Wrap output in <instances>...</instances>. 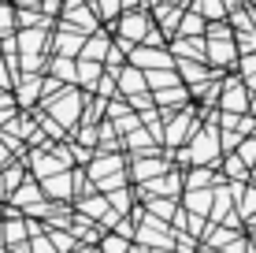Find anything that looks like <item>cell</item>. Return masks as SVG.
Returning a JSON list of instances; mask_svg holds the SVG:
<instances>
[{"mask_svg": "<svg viewBox=\"0 0 256 253\" xmlns=\"http://www.w3.org/2000/svg\"><path fill=\"white\" fill-rule=\"evenodd\" d=\"M223 156V145H219V130L216 123H204V130H197L190 142V149L178 153V160H190L193 168H212V164Z\"/></svg>", "mask_w": 256, "mask_h": 253, "instance_id": "obj_1", "label": "cell"}, {"mask_svg": "<svg viewBox=\"0 0 256 253\" xmlns=\"http://www.w3.org/2000/svg\"><path fill=\"white\" fill-rule=\"evenodd\" d=\"M45 108H48V119H56L60 127H74L78 123V108H82V93L74 90V86H64V90L56 93L52 101H45Z\"/></svg>", "mask_w": 256, "mask_h": 253, "instance_id": "obj_2", "label": "cell"}, {"mask_svg": "<svg viewBox=\"0 0 256 253\" xmlns=\"http://www.w3.org/2000/svg\"><path fill=\"white\" fill-rule=\"evenodd\" d=\"M252 93L245 90L242 78H223V93H219V112L223 116H249Z\"/></svg>", "mask_w": 256, "mask_h": 253, "instance_id": "obj_3", "label": "cell"}, {"mask_svg": "<svg viewBox=\"0 0 256 253\" xmlns=\"http://www.w3.org/2000/svg\"><path fill=\"white\" fill-rule=\"evenodd\" d=\"M178 60L171 56V49H148V45H138L130 49V67L138 71H174Z\"/></svg>", "mask_w": 256, "mask_h": 253, "instance_id": "obj_4", "label": "cell"}, {"mask_svg": "<svg viewBox=\"0 0 256 253\" xmlns=\"http://www.w3.org/2000/svg\"><path fill=\"white\" fill-rule=\"evenodd\" d=\"M182 186H186V175H160V179H152V182H141V197H167V201H174V197L182 194Z\"/></svg>", "mask_w": 256, "mask_h": 253, "instance_id": "obj_5", "label": "cell"}, {"mask_svg": "<svg viewBox=\"0 0 256 253\" xmlns=\"http://www.w3.org/2000/svg\"><path fill=\"white\" fill-rule=\"evenodd\" d=\"M204 45H208V64H216L219 71H223V67H238L234 38H204Z\"/></svg>", "mask_w": 256, "mask_h": 253, "instance_id": "obj_6", "label": "cell"}, {"mask_svg": "<svg viewBox=\"0 0 256 253\" xmlns=\"http://www.w3.org/2000/svg\"><path fill=\"white\" fill-rule=\"evenodd\" d=\"M116 82H119V93H126L130 101H134V97H145V93H148L145 71H138V67H130V64L119 71V78H116Z\"/></svg>", "mask_w": 256, "mask_h": 253, "instance_id": "obj_7", "label": "cell"}, {"mask_svg": "<svg viewBox=\"0 0 256 253\" xmlns=\"http://www.w3.org/2000/svg\"><path fill=\"white\" fill-rule=\"evenodd\" d=\"M164 171H167V164L156 160V156H134V164H130V179L134 182H152V179H160Z\"/></svg>", "mask_w": 256, "mask_h": 253, "instance_id": "obj_8", "label": "cell"}, {"mask_svg": "<svg viewBox=\"0 0 256 253\" xmlns=\"http://www.w3.org/2000/svg\"><path fill=\"white\" fill-rule=\"evenodd\" d=\"M171 49L178 52L182 60H193V64H208V45H204V38H174L171 41ZM171 52V56H174Z\"/></svg>", "mask_w": 256, "mask_h": 253, "instance_id": "obj_9", "label": "cell"}, {"mask_svg": "<svg viewBox=\"0 0 256 253\" xmlns=\"http://www.w3.org/2000/svg\"><path fill=\"white\" fill-rule=\"evenodd\" d=\"M197 123H193V116H167V130H164V142L167 145H178L186 134H197Z\"/></svg>", "mask_w": 256, "mask_h": 253, "instance_id": "obj_10", "label": "cell"}, {"mask_svg": "<svg viewBox=\"0 0 256 253\" xmlns=\"http://www.w3.org/2000/svg\"><path fill=\"white\" fill-rule=\"evenodd\" d=\"M212 205H216V190H186V212L190 216H212Z\"/></svg>", "mask_w": 256, "mask_h": 253, "instance_id": "obj_11", "label": "cell"}, {"mask_svg": "<svg viewBox=\"0 0 256 253\" xmlns=\"http://www.w3.org/2000/svg\"><path fill=\"white\" fill-rule=\"evenodd\" d=\"M190 12H197L208 26H212V23H226V19H230V12H226L223 0H193Z\"/></svg>", "mask_w": 256, "mask_h": 253, "instance_id": "obj_12", "label": "cell"}, {"mask_svg": "<svg viewBox=\"0 0 256 253\" xmlns=\"http://www.w3.org/2000/svg\"><path fill=\"white\" fill-rule=\"evenodd\" d=\"M186 97H190V86H171V90H160V93H152V104L164 112H171V108H182L186 104Z\"/></svg>", "mask_w": 256, "mask_h": 253, "instance_id": "obj_13", "label": "cell"}, {"mask_svg": "<svg viewBox=\"0 0 256 253\" xmlns=\"http://www.w3.org/2000/svg\"><path fill=\"white\" fill-rule=\"evenodd\" d=\"M90 175H93L96 182H108V179L122 175V156H116V153H100V164H93Z\"/></svg>", "mask_w": 256, "mask_h": 253, "instance_id": "obj_14", "label": "cell"}, {"mask_svg": "<svg viewBox=\"0 0 256 253\" xmlns=\"http://www.w3.org/2000/svg\"><path fill=\"white\" fill-rule=\"evenodd\" d=\"M41 194L45 197H70L74 194V171H64V175H52V179H45V186H41Z\"/></svg>", "mask_w": 256, "mask_h": 253, "instance_id": "obj_15", "label": "cell"}, {"mask_svg": "<svg viewBox=\"0 0 256 253\" xmlns=\"http://www.w3.org/2000/svg\"><path fill=\"white\" fill-rule=\"evenodd\" d=\"M108 49H112V41H108V34L104 30H96L93 38H86V49H82V60H93V64H104L108 60Z\"/></svg>", "mask_w": 256, "mask_h": 253, "instance_id": "obj_16", "label": "cell"}, {"mask_svg": "<svg viewBox=\"0 0 256 253\" xmlns=\"http://www.w3.org/2000/svg\"><path fill=\"white\" fill-rule=\"evenodd\" d=\"M78 49H86V34H82V30H64V34H56V56L70 60Z\"/></svg>", "mask_w": 256, "mask_h": 253, "instance_id": "obj_17", "label": "cell"}, {"mask_svg": "<svg viewBox=\"0 0 256 253\" xmlns=\"http://www.w3.org/2000/svg\"><path fill=\"white\" fill-rule=\"evenodd\" d=\"M67 23H78L86 38H93V34H96V30H93V26H96V15L90 12V8H82L78 0H70V4H67Z\"/></svg>", "mask_w": 256, "mask_h": 253, "instance_id": "obj_18", "label": "cell"}, {"mask_svg": "<svg viewBox=\"0 0 256 253\" xmlns=\"http://www.w3.org/2000/svg\"><path fill=\"white\" fill-rule=\"evenodd\" d=\"M104 78V64H93V60H78V82L86 86V93L96 90Z\"/></svg>", "mask_w": 256, "mask_h": 253, "instance_id": "obj_19", "label": "cell"}, {"mask_svg": "<svg viewBox=\"0 0 256 253\" xmlns=\"http://www.w3.org/2000/svg\"><path fill=\"white\" fill-rule=\"evenodd\" d=\"M38 90H45V78H41V75H26V78H22V86H19V97H15V104H19V108L34 104V101L41 97Z\"/></svg>", "mask_w": 256, "mask_h": 253, "instance_id": "obj_20", "label": "cell"}, {"mask_svg": "<svg viewBox=\"0 0 256 253\" xmlns=\"http://www.w3.org/2000/svg\"><path fill=\"white\" fill-rule=\"evenodd\" d=\"M208 34V23L200 19L197 12H186L182 15V23H178V34H174V38H204Z\"/></svg>", "mask_w": 256, "mask_h": 253, "instance_id": "obj_21", "label": "cell"}, {"mask_svg": "<svg viewBox=\"0 0 256 253\" xmlns=\"http://www.w3.org/2000/svg\"><path fill=\"white\" fill-rule=\"evenodd\" d=\"M216 182H223V179H219L212 168H193L186 175V190H212Z\"/></svg>", "mask_w": 256, "mask_h": 253, "instance_id": "obj_22", "label": "cell"}, {"mask_svg": "<svg viewBox=\"0 0 256 253\" xmlns=\"http://www.w3.org/2000/svg\"><path fill=\"white\" fill-rule=\"evenodd\" d=\"M48 75L56 78V82H67V86L78 82V67L70 64V60H64V56H56V60L48 64Z\"/></svg>", "mask_w": 256, "mask_h": 253, "instance_id": "obj_23", "label": "cell"}, {"mask_svg": "<svg viewBox=\"0 0 256 253\" xmlns=\"http://www.w3.org/2000/svg\"><path fill=\"white\" fill-rule=\"evenodd\" d=\"M145 82L160 93V90H171V86H182V78L178 71H145Z\"/></svg>", "mask_w": 256, "mask_h": 253, "instance_id": "obj_24", "label": "cell"}, {"mask_svg": "<svg viewBox=\"0 0 256 253\" xmlns=\"http://www.w3.org/2000/svg\"><path fill=\"white\" fill-rule=\"evenodd\" d=\"M145 205H148V208L156 212V220H171V223H174V216L182 212V208L174 205V201H167V197H148Z\"/></svg>", "mask_w": 256, "mask_h": 253, "instance_id": "obj_25", "label": "cell"}, {"mask_svg": "<svg viewBox=\"0 0 256 253\" xmlns=\"http://www.w3.org/2000/svg\"><path fill=\"white\" fill-rule=\"evenodd\" d=\"M82 212L90 216V220H104V216L112 212V205H108L104 194H96V197H90V201H82Z\"/></svg>", "mask_w": 256, "mask_h": 253, "instance_id": "obj_26", "label": "cell"}, {"mask_svg": "<svg viewBox=\"0 0 256 253\" xmlns=\"http://www.w3.org/2000/svg\"><path fill=\"white\" fill-rule=\"evenodd\" d=\"M12 201L15 205H41V186H34V182H30V186H19V190H15V194H12Z\"/></svg>", "mask_w": 256, "mask_h": 253, "instance_id": "obj_27", "label": "cell"}, {"mask_svg": "<svg viewBox=\"0 0 256 253\" xmlns=\"http://www.w3.org/2000/svg\"><path fill=\"white\" fill-rule=\"evenodd\" d=\"M238 67H242V82H245V90L256 93V56H242V60H238Z\"/></svg>", "mask_w": 256, "mask_h": 253, "instance_id": "obj_28", "label": "cell"}, {"mask_svg": "<svg viewBox=\"0 0 256 253\" xmlns=\"http://www.w3.org/2000/svg\"><path fill=\"white\" fill-rule=\"evenodd\" d=\"M15 19L19 12H12V4H0V38H15Z\"/></svg>", "mask_w": 256, "mask_h": 253, "instance_id": "obj_29", "label": "cell"}, {"mask_svg": "<svg viewBox=\"0 0 256 253\" xmlns=\"http://www.w3.org/2000/svg\"><path fill=\"white\" fill-rule=\"evenodd\" d=\"M126 145H130V149H148V153H156V138L148 134V130H141V127L126 138Z\"/></svg>", "mask_w": 256, "mask_h": 253, "instance_id": "obj_30", "label": "cell"}, {"mask_svg": "<svg viewBox=\"0 0 256 253\" xmlns=\"http://www.w3.org/2000/svg\"><path fill=\"white\" fill-rule=\"evenodd\" d=\"M223 171H226V179H245V175H249V168L242 164V156H238V153H226Z\"/></svg>", "mask_w": 256, "mask_h": 253, "instance_id": "obj_31", "label": "cell"}, {"mask_svg": "<svg viewBox=\"0 0 256 253\" xmlns=\"http://www.w3.org/2000/svg\"><path fill=\"white\" fill-rule=\"evenodd\" d=\"M238 156H242L245 168H256V134H252V138H245V142L238 145Z\"/></svg>", "mask_w": 256, "mask_h": 253, "instance_id": "obj_32", "label": "cell"}, {"mask_svg": "<svg viewBox=\"0 0 256 253\" xmlns=\"http://www.w3.org/2000/svg\"><path fill=\"white\" fill-rule=\"evenodd\" d=\"M238 212H242L245 220H252V216H256V186L242 190V205H238Z\"/></svg>", "mask_w": 256, "mask_h": 253, "instance_id": "obj_33", "label": "cell"}, {"mask_svg": "<svg viewBox=\"0 0 256 253\" xmlns=\"http://www.w3.org/2000/svg\"><path fill=\"white\" fill-rule=\"evenodd\" d=\"M100 253H130V238H122V234H108L104 238Z\"/></svg>", "mask_w": 256, "mask_h": 253, "instance_id": "obj_34", "label": "cell"}, {"mask_svg": "<svg viewBox=\"0 0 256 253\" xmlns=\"http://www.w3.org/2000/svg\"><path fill=\"white\" fill-rule=\"evenodd\" d=\"M48 238H52V246H56V253H74V234H67V231H52Z\"/></svg>", "mask_w": 256, "mask_h": 253, "instance_id": "obj_35", "label": "cell"}, {"mask_svg": "<svg viewBox=\"0 0 256 253\" xmlns=\"http://www.w3.org/2000/svg\"><path fill=\"white\" fill-rule=\"evenodd\" d=\"M30 253H56V246H52V238H30Z\"/></svg>", "mask_w": 256, "mask_h": 253, "instance_id": "obj_36", "label": "cell"}, {"mask_svg": "<svg viewBox=\"0 0 256 253\" xmlns=\"http://www.w3.org/2000/svg\"><path fill=\"white\" fill-rule=\"evenodd\" d=\"M41 130H45L48 138H64V127H60L56 119H48V116H41Z\"/></svg>", "mask_w": 256, "mask_h": 253, "instance_id": "obj_37", "label": "cell"}, {"mask_svg": "<svg viewBox=\"0 0 256 253\" xmlns=\"http://www.w3.org/2000/svg\"><path fill=\"white\" fill-rule=\"evenodd\" d=\"M12 86V75H8V60L0 56V90H8Z\"/></svg>", "mask_w": 256, "mask_h": 253, "instance_id": "obj_38", "label": "cell"}, {"mask_svg": "<svg viewBox=\"0 0 256 253\" xmlns=\"http://www.w3.org/2000/svg\"><path fill=\"white\" fill-rule=\"evenodd\" d=\"M19 23H22V26H34V23H41V19H38V12H26V8H19Z\"/></svg>", "mask_w": 256, "mask_h": 253, "instance_id": "obj_39", "label": "cell"}, {"mask_svg": "<svg viewBox=\"0 0 256 253\" xmlns=\"http://www.w3.org/2000/svg\"><path fill=\"white\" fill-rule=\"evenodd\" d=\"M223 253H249V246H245V238H234L230 246H226Z\"/></svg>", "mask_w": 256, "mask_h": 253, "instance_id": "obj_40", "label": "cell"}, {"mask_svg": "<svg viewBox=\"0 0 256 253\" xmlns=\"http://www.w3.org/2000/svg\"><path fill=\"white\" fill-rule=\"evenodd\" d=\"M12 164V153H8V145H4V138H0V171Z\"/></svg>", "mask_w": 256, "mask_h": 253, "instance_id": "obj_41", "label": "cell"}, {"mask_svg": "<svg viewBox=\"0 0 256 253\" xmlns=\"http://www.w3.org/2000/svg\"><path fill=\"white\" fill-rule=\"evenodd\" d=\"M122 8H126V12H141V8H148L145 0H122Z\"/></svg>", "mask_w": 256, "mask_h": 253, "instance_id": "obj_42", "label": "cell"}, {"mask_svg": "<svg viewBox=\"0 0 256 253\" xmlns=\"http://www.w3.org/2000/svg\"><path fill=\"white\" fill-rule=\"evenodd\" d=\"M249 116L256 119V93H252V101H249Z\"/></svg>", "mask_w": 256, "mask_h": 253, "instance_id": "obj_43", "label": "cell"}, {"mask_svg": "<svg viewBox=\"0 0 256 253\" xmlns=\"http://www.w3.org/2000/svg\"><path fill=\"white\" fill-rule=\"evenodd\" d=\"M4 190H8V186H4V175H0V197H4Z\"/></svg>", "mask_w": 256, "mask_h": 253, "instance_id": "obj_44", "label": "cell"}, {"mask_svg": "<svg viewBox=\"0 0 256 253\" xmlns=\"http://www.w3.org/2000/svg\"><path fill=\"white\" fill-rule=\"evenodd\" d=\"M152 253H171V249H152Z\"/></svg>", "mask_w": 256, "mask_h": 253, "instance_id": "obj_45", "label": "cell"}, {"mask_svg": "<svg viewBox=\"0 0 256 253\" xmlns=\"http://www.w3.org/2000/svg\"><path fill=\"white\" fill-rule=\"evenodd\" d=\"M252 186H256V168H252Z\"/></svg>", "mask_w": 256, "mask_h": 253, "instance_id": "obj_46", "label": "cell"}, {"mask_svg": "<svg viewBox=\"0 0 256 253\" xmlns=\"http://www.w3.org/2000/svg\"><path fill=\"white\" fill-rule=\"evenodd\" d=\"M200 253H216V249H200Z\"/></svg>", "mask_w": 256, "mask_h": 253, "instance_id": "obj_47", "label": "cell"}, {"mask_svg": "<svg viewBox=\"0 0 256 253\" xmlns=\"http://www.w3.org/2000/svg\"><path fill=\"white\" fill-rule=\"evenodd\" d=\"M48 4H60V0H48Z\"/></svg>", "mask_w": 256, "mask_h": 253, "instance_id": "obj_48", "label": "cell"}, {"mask_svg": "<svg viewBox=\"0 0 256 253\" xmlns=\"http://www.w3.org/2000/svg\"><path fill=\"white\" fill-rule=\"evenodd\" d=\"M252 4H256V0H252Z\"/></svg>", "mask_w": 256, "mask_h": 253, "instance_id": "obj_49", "label": "cell"}]
</instances>
